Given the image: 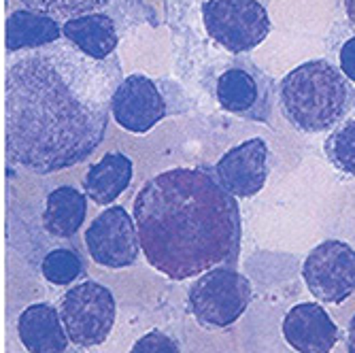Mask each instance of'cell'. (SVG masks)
Listing matches in <instances>:
<instances>
[{
    "label": "cell",
    "mask_w": 355,
    "mask_h": 353,
    "mask_svg": "<svg viewBox=\"0 0 355 353\" xmlns=\"http://www.w3.org/2000/svg\"><path fill=\"white\" fill-rule=\"evenodd\" d=\"M219 185L234 198H253L268 179V145L262 139H249L225 151L215 164Z\"/></svg>",
    "instance_id": "11"
},
{
    "label": "cell",
    "mask_w": 355,
    "mask_h": 353,
    "mask_svg": "<svg viewBox=\"0 0 355 353\" xmlns=\"http://www.w3.org/2000/svg\"><path fill=\"white\" fill-rule=\"evenodd\" d=\"M62 39L71 41L75 47H79L85 55L94 60H105L113 55L119 43L115 21L103 11L64 19Z\"/></svg>",
    "instance_id": "14"
},
{
    "label": "cell",
    "mask_w": 355,
    "mask_h": 353,
    "mask_svg": "<svg viewBox=\"0 0 355 353\" xmlns=\"http://www.w3.org/2000/svg\"><path fill=\"white\" fill-rule=\"evenodd\" d=\"M347 353H355V315L351 317L347 328Z\"/></svg>",
    "instance_id": "23"
},
{
    "label": "cell",
    "mask_w": 355,
    "mask_h": 353,
    "mask_svg": "<svg viewBox=\"0 0 355 353\" xmlns=\"http://www.w3.org/2000/svg\"><path fill=\"white\" fill-rule=\"evenodd\" d=\"M132 160L125 153L111 151L105 153L98 162H94L83 179V194L101 207L115 203L132 181Z\"/></svg>",
    "instance_id": "15"
},
{
    "label": "cell",
    "mask_w": 355,
    "mask_h": 353,
    "mask_svg": "<svg viewBox=\"0 0 355 353\" xmlns=\"http://www.w3.org/2000/svg\"><path fill=\"white\" fill-rule=\"evenodd\" d=\"M353 98H355V92H353Z\"/></svg>",
    "instance_id": "25"
},
{
    "label": "cell",
    "mask_w": 355,
    "mask_h": 353,
    "mask_svg": "<svg viewBox=\"0 0 355 353\" xmlns=\"http://www.w3.org/2000/svg\"><path fill=\"white\" fill-rule=\"evenodd\" d=\"M202 21L209 37L230 53L255 49L272 28L268 11L257 0H207Z\"/></svg>",
    "instance_id": "6"
},
{
    "label": "cell",
    "mask_w": 355,
    "mask_h": 353,
    "mask_svg": "<svg viewBox=\"0 0 355 353\" xmlns=\"http://www.w3.org/2000/svg\"><path fill=\"white\" fill-rule=\"evenodd\" d=\"M309 292L324 304H340L355 292V249L345 241L319 243L302 264Z\"/></svg>",
    "instance_id": "7"
},
{
    "label": "cell",
    "mask_w": 355,
    "mask_h": 353,
    "mask_svg": "<svg viewBox=\"0 0 355 353\" xmlns=\"http://www.w3.org/2000/svg\"><path fill=\"white\" fill-rule=\"evenodd\" d=\"M345 9H347L349 19L355 24V0H345Z\"/></svg>",
    "instance_id": "24"
},
{
    "label": "cell",
    "mask_w": 355,
    "mask_h": 353,
    "mask_svg": "<svg viewBox=\"0 0 355 353\" xmlns=\"http://www.w3.org/2000/svg\"><path fill=\"white\" fill-rule=\"evenodd\" d=\"M326 155L336 171L355 177V119L345 121L328 137Z\"/></svg>",
    "instance_id": "19"
},
{
    "label": "cell",
    "mask_w": 355,
    "mask_h": 353,
    "mask_svg": "<svg viewBox=\"0 0 355 353\" xmlns=\"http://www.w3.org/2000/svg\"><path fill=\"white\" fill-rule=\"evenodd\" d=\"M17 338L28 353H67L69 334L49 302L28 304L17 317Z\"/></svg>",
    "instance_id": "13"
},
{
    "label": "cell",
    "mask_w": 355,
    "mask_h": 353,
    "mask_svg": "<svg viewBox=\"0 0 355 353\" xmlns=\"http://www.w3.org/2000/svg\"><path fill=\"white\" fill-rule=\"evenodd\" d=\"M135 226L149 266L187 281L241 255L239 203L205 169H171L151 177L135 198Z\"/></svg>",
    "instance_id": "2"
},
{
    "label": "cell",
    "mask_w": 355,
    "mask_h": 353,
    "mask_svg": "<svg viewBox=\"0 0 355 353\" xmlns=\"http://www.w3.org/2000/svg\"><path fill=\"white\" fill-rule=\"evenodd\" d=\"M83 243L89 258L105 268H128L141 255L135 219L117 205L92 219L83 234Z\"/></svg>",
    "instance_id": "8"
},
{
    "label": "cell",
    "mask_w": 355,
    "mask_h": 353,
    "mask_svg": "<svg viewBox=\"0 0 355 353\" xmlns=\"http://www.w3.org/2000/svg\"><path fill=\"white\" fill-rule=\"evenodd\" d=\"M15 3L24 9L47 13L55 19H71L77 15L101 11L111 0H15Z\"/></svg>",
    "instance_id": "20"
},
{
    "label": "cell",
    "mask_w": 355,
    "mask_h": 353,
    "mask_svg": "<svg viewBox=\"0 0 355 353\" xmlns=\"http://www.w3.org/2000/svg\"><path fill=\"white\" fill-rule=\"evenodd\" d=\"M121 62L85 55L71 41L21 49L5 69V157L11 169L53 175L105 141Z\"/></svg>",
    "instance_id": "1"
},
{
    "label": "cell",
    "mask_w": 355,
    "mask_h": 353,
    "mask_svg": "<svg viewBox=\"0 0 355 353\" xmlns=\"http://www.w3.org/2000/svg\"><path fill=\"white\" fill-rule=\"evenodd\" d=\"M7 55L21 51V49H35L62 39V24L41 11L32 9H15L7 17Z\"/></svg>",
    "instance_id": "17"
},
{
    "label": "cell",
    "mask_w": 355,
    "mask_h": 353,
    "mask_svg": "<svg viewBox=\"0 0 355 353\" xmlns=\"http://www.w3.org/2000/svg\"><path fill=\"white\" fill-rule=\"evenodd\" d=\"M340 60V73L355 83V37H351L349 41H345V45L340 47L338 53Z\"/></svg>",
    "instance_id": "22"
},
{
    "label": "cell",
    "mask_w": 355,
    "mask_h": 353,
    "mask_svg": "<svg viewBox=\"0 0 355 353\" xmlns=\"http://www.w3.org/2000/svg\"><path fill=\"white\" fill-rule=\"evenodd\" d=\"M87 217V196L73 185H60L45 198L43 230L51 239H73Z\"/></svg>",
    "instance_id": "16"
},
{
    "label": "cell",
    "mask_w": 355,
    "mask_h": 353,
    "mask_svg": "<svg viewBox=\"0 0 355 353\" xmlns=\"http://www.w3.org/2000/svg\"><path fill=\"white\" fill-rule=\"evenodd\" d=\"M270 79L251 62H236L217 79V103L223 111L245 119L266 121L272 101Z\"/></svg>",
    "instance_id": "9"
},
{
    "label": "cell",
    "mask_w": 355,
    "mask_h": 353,
    "mask_svg": "<svg viewBox=\"0 0 355 353\" xmlns=\"http://www.w3.org/2000/svg\"><path fill=\"white\" fill-rule=\"evenodd\" d=\"M281 332L287 345L298 353H332L340 341L338 326L319 302H300L289 309Z\"/></svg>",
    "instance_id": "12"
},
{
    "label": "cell",
    "mask_w": 355,
    "mask_h": 353,
    "mask_svg": "<svg viewBox=\"0 0 355 353\" xmlns=\"http://www.w3.org/2000/svg\"><path fill=\"white\" fill-rule=\"evenodd\" d=\"M279 103L296 130L328 132L349 111V85L328 60H309L281 79Z\"/></svg>",
    "instance_id": "3"
},
{
    "label": "cell",
    "mask_w": 355,
    "mask_h": 353,
    "mask_svg": "<svg viewBox=\"0 0 355 353\" xmlns=\"http://www.w3.org/2000/svg\"><path fill=\"white\" fill-rule=\"evenodd\" d=\"M128 353H181V349L171 334H164L162 330H149L130 347Z\"/></svg>",
    "instance_id": "21"
},
{
    "label": "cell",
    "mask_w": 355,
    "mask_h": 353,
    "mask_svg": "<svg viewBox=\"0 0 355 353\" xmlns=\"http://www.w3.org/2000/svg\"><path fill=\"white\" fill-rule=\"evenodd\" d=\"M83 273V260L75 249L53 247L41 260V275L47 283L64 287L75 283Z\"/></svg>",
    "instance_id": "18"
},
{
    "label": "cell",
    "mask_w": 355,
    "mask_h": 353,
    "mask_svg": "<svg viewBox=\"0 0 355 353\" xmlns=\"http://www.w3.org/2000/svg\"><path fill=\"white\" fill-rule=\"evenodd\" d=\"M253 287L230 266H215L191 283L187 307L202 328H228L247 311Z\"/></svg>",
    "instance_id": "4"
},
{
    "label": "cell",
    "mask_w": 355,
    "mask_h": 353,
    "mask_svg": "<svg viewBox=\"0 0 355 353\" xmlns=\"http://www.w3.org/2000/svg\"><path fill=\"white\" fill-rule=\"evenodd\" d=\"M69 341L77 347L103 345L115 324L117 304L107 285L98 281H83L60 298L58 307Z\"/></svg>",
    "instance_id": "5"
},
{
    "label": "cell",
    "mask_w": 355,
    "mask_h": 353,
    "mask_svg": "<svg viewBox=\"0 0 355 353\" xmlns=\"http://www.w3.org/2000/svg\"><path fill=\"white\" fill-rule=\"evenodd\" d=\"M111 117L132 135H145L166 117V103L147 75L123 77L111 101Z\"/></svg>",
    "instance_id": "10"
}]
</instances>
